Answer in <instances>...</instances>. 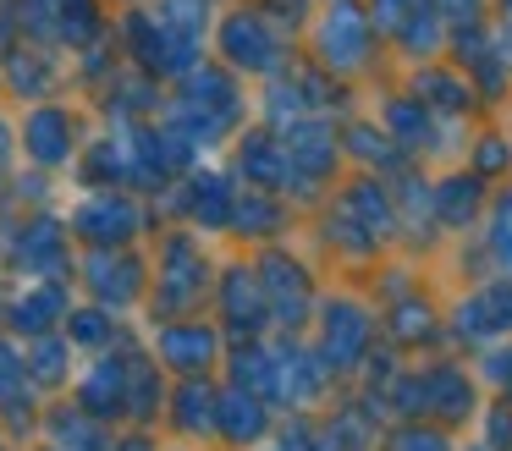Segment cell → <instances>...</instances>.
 Returning <instances> with one entry per match:
<instances>
[{
	"label": "cell",
	"instance_id": "obj_1",
	"mask_svg": "<svg viewBox=\"0 0 512 451\" xmlns=\"http://www.w3.org/2000/svg\"><path fill=\"white\" fill-rule=\"evenodd\" d=\"M320 50L331 66H358L364 61V17L353 6H331V17L320 22Z\"/></svg>",
	"mask_w": 512,
	"mask_h": 451
},
{
	"label": "cell",
	"instance_id": "obj_2",
	"mask_svg": "<svg viewBox=\"0 0 512 451\" xmlns=\"http://www.w3.org/2000/svg\"><path fill=\"white\" fill-rule=\"evenodd\" d=\"M287 165L292 171H303V176H325L336 165V138H331V127H320V121H298V127L287 132Z\"/></svg>",
	"mask_w": 512,
	"mask_h": 451
},
{
	"label": "cell",
	"instance_id": "obj_3",
	"mask_svg": "<svg viewBox=\"0 0 512 451\" xmlns=\"http://www.w3.org/2000/svg\"><path fill=\"white\" fill-rule=\"evenodd\" d=\"M408 402L430 407V413H446V418H463L474 391H468V380L457 369H430L419 385H408Z\"/></svg>",
	"mask_w": 512,
	"mask_h": 451
},
{
	"label": "cell",
	"instance_id": "obj_4",
	"mask_svg": "<svg viewBox=\"0 0 512 451\" xmlns=\"http://www.w3.org/2000/svg\"><path fill=\"white\" fill-rule=\"evenodd\" d=\"M364 341H369V325H364V314H358L353 303L325 308V358H331L336 369H347V363L364 352Z\"/></svg>",
	"mask_w": 512,
	"mask_h": 451
},
{
	"label": "cell",
	"instance_id": "obj_5",
	"mask_svg": "<svg viewBox=\"0 0 512 451\" xmlns=\"http://www.w3.org/2000/svg\"><path fill=\"white\" fill-rule=\"evenodd\" d=\"M226 50H232L237 66H259V72H270L276 55H281L259 17H232V22H226Z\"/></svg>",
	"mask_w": 512,
	"mask_h": 451
},
{
	"label": "cell",
	"instance_id": "obj_6",
	"mask_svg": "<svg viewBox=\"0 0 512 451\" xmlns=\"http://www.w3.org/2000/svg\"><path fill=\"white\" fill-rule=\"evenodd\" d=\"M463 336H496V330H512V286H485L479 297L463 303Z\"/></svg>",
	"mask_w": 512,
	"mask_h": 451
},
{
	"label": "cell",
	"instance_id": "obj_7",
	"mask_svg": "<svg viewBox=\"0 0 512 451\" xmlns=\"http://www.w3.org/2000/svg\"><path fill=\"white\" fill-rule=\"evenodd\" d=\"M265 275H276V281H270V292H276L281 319H298V314H303V303H309L303 270H298V264H287V259H270V264H265Z\"/></svg>",
	"mask_w": 512,
	"mask_h": 451
},
{
	"label": "cell",
	"instance_id": "obj_8",
	"mask_svg": "<svg viewBox=\"0 0 512 451\" xmlns=\"http://www.w3.org/2000/svg\"><path fill=\"white\" fill-rule=\"evenodd\" d=\"M210 330L204 325H193V330H166V336H160V352H166L171 363H177V369H199L204 358H210Z\"/></svg>",
	"mask_w": 512,
	"mask_h": 451
},
{
	"label": "cell",
	"instance_id": "obj_9",
	"mask_svg": "<svg viewBox=\"0 0 512 451\" xmlns=\"http://www.w3.org/2000/svg\"><path fill=\"white\" fill-rule=\"evenodd\" d=\"M28 138H34L39 160H61V154H67V121H61L56 110H39V116L28 121Z\"/></svg>",
	"mask_w": 512,
	"mask_h": 451
},
{
	"label": "cell",
	"instance_id": "obj_10",
	"mask_svg": "<svg viewBox=\"0 0 512 451\" xmlns=\"http://www.w3.org/2000/svg\"><path fill=\"white\" fill-rule=\"evenodd\" d=\"M474 209H479V187L468 182V176H457V182L441 187V220H446V226H468Z\"/></svg>",
	"mask_w": 512,
	"mask_h": 451
},
{
	"label": "cell",
	"instance_id": "obj_11",
	"mask_svg": "<svg viewBox=\"0 0 512 451\" xmlns=\"http://www.w3.org/2000/svg\"><path fill=\"white\" fill-rule=\"evenodd\" d=\"M221 407H226V435H232V440H254L259 429H265V413H259V402H248L243 391L226 396Z\"/></svg>",
	"mask_w": 512,
	"mask_h": 451
},
{
	"label": "cell",
	"instance_id": "obj_12",
	"mask_svg": "<svg viewBox=\"0 0 512 451\" xmlns=\"http://www.w3.org/2000/svg\"><path fill=\"white\" fill-rule=\"evenodd\" d=\"M347 215L364 220L369 237H386V226H391V209H386V198H380V187H358V193L347 198Z\"/></svg>",
	"mask_w": 512,
	"mask_h": 451
},
{
	"label": "cell",
	"instance_id": "obj_13",
	"mask_svg": "<svg viewBox=\"0 0 512 451\" xmlns=\"http://www.w3.org/2000/svg\"><path fill=\"white\" fill-rule=\"evenodd\" d=\"M127 226H133V209L116 204V198H105V204L83 209V231H105V237H127Z\"/></svg>",
	"mask_w": 512,
	"mask_h": 451
},
{
	"label": "cell",
	"instance_id": "obj_14",
	"mask_svg": "<svg viewBox=\"0 0 512 451\" xmlns=\"http://www.w3.org/2000/svg\"><path fill=\"white\" fill-rule=\"evenodd\" d=\"M226 303H232V319L243 330L259 325V286L248 281V275H232V292H226Z\"/></svg>",
	"mask_w": 512,
	"mask_h": 451
},
{
	"label": "cell",
	"instance_id": "obj_15",
	"mask_svg": "<svg viewBox=\"0 0 512 451\" xmlns=\"http://www.w3.org/2000/svg\"><path fill=\"white\" fill-rule=\"evenodd\" d=\"M419 94H430L441 110H468L463 83H452V77H441V72H424V77H419Z\"/></svg>",
	"mask_w": 512,
	"mask_h": 451
},
{
	"label": "cell",
	"instance_id": "obj_16",
	"mask_svg": "<svg viewBox=\"0 0 512 451\" xmlns=\"http://www.w3.org/2000/svg\"><path fill=\"white\" fill-rule=\"evenodd\" d=\"M490 242H496V259L512 270V198H501V209H496V226H490Z\"/></svg>",
	"mask_w": 512,
	"mask_h": 451
},
{
	"label": "cell",
	"instance_id": "obj_17",
	"mask_svg": "<svg viewBox=\"0 0 512 451\" xmlns=\"http://www.w3.org/2000/svg\"><path fill=\"white\" fill-rule=\"evenodd\" d=\"M413 6H419V0H375V22L397 33L402 22H408V11H413Z\"/></svg>",
	"mask_w": 512,
	"mask_h": 451
},
{
	"label": "cell",
	"instance_id": "obj_18",
	"mask_svg": "<svg viewBox=\"0 0 512 451\" xmlns=\"http://www.w3.org/2000/svg\"><path fill=\"white\" fill-rule=\"evenodd\" d=\"M243 165H248V171H254V176H265V182H270V176H276V154H270V143H248V149H243Z\"/></svg>",
	"mask_w": 512,
	"mask_h": 451
},
{
	"label": "cell",
	"instance_id": "obj_19",
	"mask_svg": "<svg viewBox=\"0 0 512 451\" xmlns=\"http://www.w3.org/2000/svg\"><path fill=\"white\" fill-rule=\"evenodd\" d=\"M391 451H446L441 435H424V429H402L397 440H391Z\"/></svg>",
	"mask_w": 512,
	"mask_h": 451
},
{
	"label": "cell",
	"instance_id": "obj_20",
	"mask_svg": "<svg viewBox=\"0 0 512 451\" xmlns=\"http://www.w3.org/2000/svg\"><path fill=\"white\" fill-rule=\"evenodd\" d=\"M391 127H397L402 138H413V143L424 138V116H419L413 105H391Z\"/></svg>",
	"mask_w": 512,
	"mask_h": 451
},
{
	"label": "cell",
	"instance_id": "obj_21",
	"mask_svg": "<svg viewBox=\"0 0 512 451\" xmlns=\"http://www.w3.org/2000/svg\"><path fill=\"white\" fill-rule=\"evenodd\" d=\"M353 149L364 154V160H391V154H386L391 143H386V138H375L369 127H353Z\"/></svg>",
	"mask_w": 512,
	"mask_h": 451
},
{
	"label": "cell",
	"instance_id": "obj_22",
	"mask_svg": "<svg viewBox=\"0 0 512 451\" xmlns=\"http://www.w3.org/2000/svg\"><path fill=\"white\" fill-rule=\"evenodd\" d=\"M243 226L270 231V226H276V209H270V204H259V198H254V204H243Z\"/></svg>",
	"mask_w": 512,
	"mask_h": 451
},
{
	"label": "cell",
	"instance_id": "obj_23",
	"mask_svg": "<svg viewBox=\"0 0 512 451\" xmlns=\"http://www.w3.org/2000/svg\"><path fill=\"white\" fill-rule=\"evenodd\" d=\"M419 319L430 325V314H424V308H402V314H397V330H402V336H419Z\"/></svg>",
	"mask_w": 512,
	"mask_h": 451
},
{
	"label": "cell",
	"instance_id": "obj_24",
	"mask_svg": "<svg viewBox=\"0 0 512 451\" xmlns=\"http://www.w3.org/2000/svg\"><path fill=\"white\" fill-rule=\"evenodd\" d=\"M490 440H496V446H512V413L490 418Z\"/></svg>",
	"mask_w": 512,
	"mask_h": 451
},
{
	"label": "cell",
	"instance_id": "obj_25",
	"mask_svg": "<svg viewBox=\"0 0 512 451\" xmlns=\"http://www.w3.org/2000/svg\"><path fill=\"white\" fill-rule=\"evenodd\" d=\"M490 380L512 385V352H496V358H490Z\"/></svg>",
	"mask_w": 512,
	"mask_h": 451
},
{
	"label": "cell",
	"instance_id": "obj_26",
	"mask_svg": "<svg viewBox=\"0 0 512 451\" xmlns=\"http://www.w3.org/2000/svg\"><path fill=\"white\" fill-rule=\"evenodd\" d=\"M441 11H446V17H457V22H468V17H474V0H441Z\"/></svg>",
	"mask_w": 512,
	"mask_h": 451
},
{
	"label": "cell",
	"instance_id": "obj_27",
	"mask_svg": "<svg viewBox=\"0 0 512 451\" xmlns=\"http://www.w3.org/2000/svg\"><path fill=\"white\" fill-rule=\"evenodd\" d=\"M501 160H507V154H501V143H485V154H479V165H485V171H496Z\"/></svg>",
	"mask_w": 512,
	"mask_h": 451
},
{
	"label": "cell",
	"instance_id": "obj_28",
	"mask_svg": "<svg viewBox=\"0 0 512 451\" xmlns=\"http://www.w3.org/2000/svg\"><path fill=\"white\" fill-rule=\"evenodd\" d=\"M0 154H6V127H0Z\"/></svg>",
	"mask_w": 512,
	"mask_h": 451
}]
</instances>
